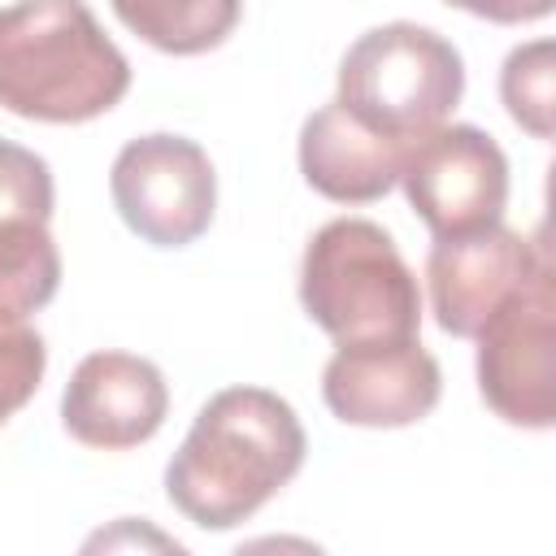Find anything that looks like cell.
<instances>
[{"instance_id": "obj_11", "label": "cell", "mask_w": 556, "mask_h": 556, "mask_svg": "<svg viewBox=\"0 0 556 556\" xmlns=\"http://www.w3.org/2000/svg\"><path fill=\"white\" fill-rule=\"evenodd\" d=\"M404 156L408 143L369 130L339 100L321 104L300 126V174L317 195L334 204L382 200L400 182Z\"/></svg>"}, {"instance_id": "obj_6", "label": "cell", "mask_w": 556, "mask_h": 556, "mask_svg": "<svg viewBox=\"0 0 556 556\" xmlns=\"http://www.w3.org/2000/svg\"><path fill=\"white\" fill-rule=\"evenodd\" d=\"M113 208L152 248L195 243L217 208V174L208 152L182 135H139L109 169Z\"/></svg>"}, {"instance_id": "obj_7", "label": "cell", "mask_w": 556, "mask_h": 556, "mask_svg": "<svg viewBox=\"0 0 556 556\" xmlns=\"http://www.w3.org/2000/svg\"><path fill=\"white\" fill-rule=\"evenodd\" d=\"M400 182L426 230L434 239H456L504 217L508 156L486 130L469 122H443L408 148Z\"/></svg>"}, {"instance_id": "obj_16", "label": "cell", "mask_w": 556, "mask_h": 556, "mask_svg": "<svg viewBox=\"0 0 556 556\" xmlns=\"http://www.w3.org/2000/svg\"><path fill=\"white\" fill-rule=\"evenodd\" d=\"M48 369V348L26 321H0V426L30 404Z\"/></svg>"}, {"instance_id": "obj_10", "label": "cell", "mask_w": 556, "mask_h": 556, "mask_svg": "<svg viewBox=\"0 0 556 556\" xmlns=\"http://www.w3.org/2000/svg\"><path fill=\"white\" fill-rule=\"evenodd\" d=\"M169 413L165 374L135 352H91L61 391V426L83 447L126 452L148 443Z\"/></svg>"}, {"instance_id": "obj_1", "label": "cell", "mask_w": 556, "mask_h": 556, "mask_svg": "<svg viewBox=\"0 0 556 556\" xmlns=\"http://www.w3.org/2000/svg\"><path fill=\"white\" fill-rule=\"evenodd\" d=\"M304 452V426L282 395L226 387L195 413L169 456L165 495L200 530H235L300 473Z\"/></svg>"}, {"instance_id": "obj_13", "label": "cell", "mask_w": 556, "mask_h": 556, "mask_svg": "<svg viewBox=\"0 0 556 556\" xmlns=\"http://www.w3.org/2000/svg\"><path fill=\"white\" fill-rule=\"evenodd\" d=\"M61 287V252L48 222L9 217L0 222V321H26L52 304Z\"/></svg>"}, {"instance_id": "obj_2", "label": "cell", "mask_w": 556, "mask_h": 556, "mask_svg": "<svg viewBox=\"0 0 556 556\" xmlns=\"http://www.w3.org/2000/svg\"><path fill=\"white\" fill-rule=\"evenodd\" d=\"M130 91V61L83 0H13L0 9V109L78 126Z\"/></svg>"}, {"instance_id": "obj_17", "label": "cell", "mask_w": 556, "mask_h": 556, "mask_svg": "<svg viewBox=\"0 0 556 556\" xmlns=\"http://www.w3.org/2000/svg\"><path fill=\"white\" fill-rule=\"evenodd\" d=\"M443 4L465 9L473 17H486V22H500V26H521V22L547 17L556 0H443Z\"/></svg>"}, {"instance_id": "obj_5", "label": "cell", "mask_w": 556, "mask_h": 556, "mask_svg": "<svg viewBox=\"0 0 556 556\" xmlns=\"http://www.w3.org/2000/svg\"><path fill=\"white\" fill-rule=\"evenodd\" d=\"M478 391L495 417L521 430L556 421V291L552 265L508 295L473 334Z\"/></svg>"}, {"instance_id": "obj_15", "label": "cell", "mask_w": 556, "mask_h": 556, "mask_svg": "<svg viewBox=\"0 0 556 556\" xmlns=\"http://www.w3.org/2000/svg\"><path fill=\"white\" fill-rule=\"evenodd\" d=\"M56 204L52 169L39 152L0 139V222L9 217H35L48 222Z\"/></svg>"}, {"instance_id": "obj_14", "label": "cell", "mask_w": 556, "mask_h": 556, "mask_svg": "<svg viewBox=\"0 0 556 556\" xmlns=\"http://www.w3.org/2000/svg\"><path fill=\"white\" fill-rule=\"evenodd\" d=\"M500 100L526 135L534 139L556 135V48L552 39H534L508 52L500 70Z\"/></svg>"}, {"instance_id": "obj_12", "label": "cell", "mask_w": 556, "mask_h": 556, "mask_svg": "<svg viewBox=\"0 0 556 556\" xmlns=\"http://www.w3.org/2000/svg\"><path fill=\"white\" fill-rule=\"evenodd\" d=\"M117 22L169 56H200L230 39L243 0H109Z\"/></svg>"}, {"instance_id": "obj_3", "label": "cell", "mask_w": 556, "mask_h": 556, "mask_svg": "<svg viewBox=\"0 0 556 556\" xmlns=\"http://www.w3.org/2000/svg\"><path fill=\"white\" fill-rule=\"evenodd\" d=\"M300 304L334 343L417 339L421 291L395 239L369 217L326 222L300 261Z\"/></svg>"}, {"instance_id": "obj_9", "label": "cell", "mask_w": 556, "mask_h": 556, "mask_svg": "<svg viewBox=\"0 0 556 556\" xmlns=\"http://www.w3.org/2000/svg\"><path fill=\"white\" fill-rule=\"evenodd\" d=\"M443 395L439 361L417 339L339 343L321 369V400L343 426L400 430L434 413Z\"/></svg>"}, {"instance_id": "obj_8", "label": "cell", "mask_w": 556, "mask_h": 556, "mask_svg": "<svg viewBox=\"0 0 556 556\" xmlns=\"http://www.w3.org/2000/svg\"><path fill=\"white\" fill-rule=\"evenodd\" d=\"M547 265H552L547 243L521 230H508L504 222L473 235L434 239L426 256L430 313L447 334L473 339L482 321Z\"/></svg>"}, {"instance_id": "obj_4", "label": "cell", "mask_w": 556, "mask_h": 556, "mask_svg": "<svg viewBox=\"0 0 556 556\" xmlns=\"http://www.w3.org/2000/svg\"><path fill=\"white\" fill-rule=\"evenodd\" d=\"M465 96V61L452 39L417 22L365 30L339 61V104L369 130L417 143Z\"/></svg>"}]
</instances>
